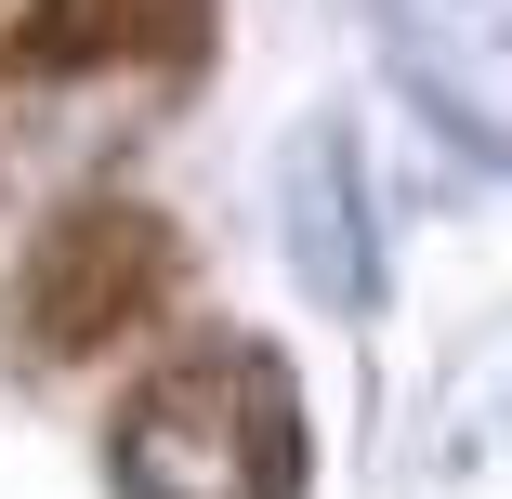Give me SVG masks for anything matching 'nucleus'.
<instances>
[{
    "label": "nucleus",
    "instance_id": "nucleus-5",
    "mask_svg": "<svg viewBox=\"0 0 512 499\" xmlns=\"http://www.w3.org/2000/svg\"><path fill=\"white\" fill-rule=\"evenodd\" d=\"M197 40H211V0H40V27H27L40 66H106V53L184 66Z\"/></svg>",
    "mask_w": 512,
    "mask_h": 499
},
{
    "label": "nucleus",
    "instance_id": "nucleus-3",
    "mask_svg": "<svg viewBox=\"0 0 512 499\" xmlns=\"http://www.w3.org/2000/svg\"><path fill=\"white\" fill-rule=\"evenodd\" d=\"M276 224H289V276L316 303H368L381 289V250H368V171H355V132L342 119H302L289 158H276Z\"/></svg>",
    "mask_w": 512,
    "mask_h": 499
},
{
    "label": "nucleus",
    "instance_id": "nucleus-1",
    "mask_svg": "<svg viewBox=\"0 0 512 499\" xmlns=\"http://www.w3.org/2000/svg\"><path fill=\"white\" fill-rule=\"evenodd\" d=\"M289 447L302 421L263 355H184L119 421V499H276Z\"/></svg>",
    "mask_w": 512,
    "mask_h": 499
},
{
    "label": "nucleus",
    "instance_id": "nucleus-2",
    "mask_svg": "<svg viewBox=\"0 0 512 499\" xmlns=\"http://www.w3.org/2000/svg\"><path fill=\"white\" fill-rule=\"evenodd\" d=\"M394 92L421 106L460 158H499V0H368Z\"/></svg>",
    "mask_w": 512,
    "mask_h": 499
},
{
    "label": "nucleus",
    "instance_id": "nucleus-4",
    "mask_svg": "<svg viewBox=\"0 0 512 499\" xmlns=\"http://www.w3.org/2000/svg\"><path fill=\"white\" fill-rule=\"evenodd\" d=\"M145 289H158V224H145V211H79V224L40 250V276H27V329H40L53 355H92Z\"/></svg>",
    "mask_w": 512,
    "mask_h": 499
}]
</instances>
